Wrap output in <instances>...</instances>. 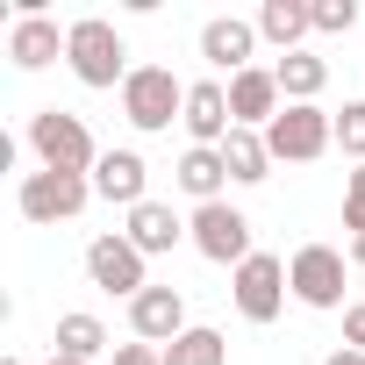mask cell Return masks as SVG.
<instances>
[{
  "label": "cell",
  "instance_id": "obj_1",
  "mask_svg": "<svg viewBox=\"0 0 365 365\" xmlns=\"http://www.w3.org/2000/svg\"><path fill=\"white\" fill-rule=\"evenodd\" d=\"M65 65H72V79L79 86H93V93H108V86H129V43H122V29L115 22H101V15H79L72 29H65Z\"/></svg>",
  "mask_w": 365,
  "mask_h": 365
},
{
  "label": "cell",
  "instance_id": "obj_2",
  "mask_svg": "<svg viewBox=\"0 0 365 365\" xmlns=\"http://www.w3.org/2000/svg\"><path fill=\"white\" fill-rule=\"evenodd\" d=\"M29 150H36L43 172H86V179H93V165H101L93 129H86L79 115H65V108H36V115H29Z\"/></svg>",
  "mask_w": 365,
  "mask_h": 365
},
{
  "label": "cell",
  "instance_id": "obj_3",
  "mask_svg": "<svg viewBox=\"0 0 365 365\" xmlns=\"http://www.w3.org/2000/svg\"><path fill=\"white\" fill-rule=\"evenodd\" d=\"M265 150H272V165H315L322 150H336V115L315 101H287L265 129Z\"/></svg>",
  "mask_w": 365,
  "mask_h": 365
},
{
  "label": "cell",
  "instance_id": "obj_4",
  "mask_svg": "<svg viewBox=\"0 0 365 365\" xmlns=\"http://www.w3.org/2000/svg\"><path fill=\"white\" fill-rule=\"evenodd\" d=\"M122 115H129V129L158 136L172 122H187V86L172 79V65H136L129 86H122Z\"/></svg>",
  "mask_w": 365,
  "mask_h": 365
},
{
  "label": "cell",
  "instance_id": "obj_5",
  "mask_svg": "<svg viewBox=\"0 0 365 365\" xmlns=\"http://www.w3.org/2000/svg\"><path fill=\"white\" fill-rule=\"evenodd\" d=\"M93 201V179L86 172H22V187H15V208L29 215V222H43V230H58V222H72L79 208Z\"/></svg>",
  "mask_w": 365,
  "mask_h": 365
},
{
  "label": "cell",
  "instance_id": "obj_6",
  "mask_svg": "<svg viewBox=\"0 0 365 365\" xmlns=\"http://www.w3.org/2000/svg\"><path fill=\"white\" fill-rule=\"evenodd\" d=\"M187 244L208 258V265H244L258 244H251V215L244 208H230V201H208V208H194V222H187Z\"/></svg>",
  "mask_w": 365,
  "mask_h": 365
},
{
  "label": "cell",
  "instance_id": "obj_7",
  "mask_svg": "<svg viewBox=\"0 0 365 365\" xmlns=\"http://www.w3.org/2000/svg\"><path fill=\"white\" fill-rule=\"evenodd\" d=\"M230 294H237V315H244V322H279V308H287V294H294L287 258L251 251V258L230 272Z\"/></svg>",
  "mask_w": 365,
  "mask_h": 365
},
{
  "label": "cell",
  "instance_id": "obj_8",
  "mask_svg": "<svg viewBox=\"0 0 365 365\" xmlns=\"http://www.w3.org/2000/svg\"><path fill=\"white\" fill-rule=\"evenodd\" d=\"M344 265H351V251H336V244H301L294 258H287V279H294V301L301 308H344Z\"/></svg>",
  "mask_w": 365,
  "mask_h": 365
},
{
  "label": "cell",
  "instance_id": "obj_9",
  "mask_svg": "<svg viewBox=\"0 0 365 365\" xmlns=\"http://www.w3.org/2000/svg\"><path fill=\"white\" fill-rule=\"evenodd\" d=\"M143 265H150V258H143V251H136L122 230L86 244V279H93L101 294H122V301H136V294L150 287V272H143Z\"/></svg>",
  "mask_w": 365,
  "mask_h": 365
},
{
  "label": "cell",
  "instance_id": "obj_10",
  "mask_svg": "<svg viewBox=\"0 0 365 365\" xmlns=\"http://www.w3.org/2000/svg\"><path fill=\"white\" fill-rule=\"evenodd\" d=\"M129 329H136V344H172V336H187L194 322H187V294L179 287H143L136 301H129Z\"/></svg>",
  "mask_w": 365,
  "mask_h": 365
},
{
  "label": "cell",
  "instance_id": "obj_11",
  "mask_svg": "<svg viewBox=\"0 0 365 365\" xmlns=\"http://www.w3.org/2000/svg\"><path fill=\"white\" fill-rule=\"evenodd\" d=\"M179 129H187L201 150H222L230 129H237V115H230V86H222V79H194V86H187V122H179Z\"/></svg>",
  "mask_w": 365,
  "mask_h": 365
},
{
  "label": "cell",
  "instance_id": "obj_12",
  "mask_svg": "<svg viewBox=\"0 0 365 365\" xmlns=\"http://www.w3.org/2000/svg\"><path fill=\"white\" fill-rule=\"evenodd\" d=\"M201 58L215 65V72H251V58H258V22H244V15H215V22H201Z\"/></svg>",
  "mask_w": 365,
  "mask_h": 365
},
{
  "label": "cell",
  "instance_id": "obj_13",
  "mask_svg": "<svg viewBox=\"0 0 365 365\" xmlns=\"http://www.w3.org/2000/svg\"><path fill=\"white\" fill-rule=\"evenodd\" d=\"M279 108H287V93H279L272 65H251V72L230 79V115H237V129H272Z\"/></svg>",
  "mask_w": 365,
  "mask_h": 365
},
{
  "label": "cell",
  "instance_id": "obj_14",
  "mask_svg": "<svg viewBox=\"0 0 365 365\" xmlns=\"http://www.w3.org/2000/svg\"><path fill=\"white\" fill-rule=\"evenodd\" d=\"M93 194L115 201V208H143V201H150V165H143L136 150H101V165H93Z\"/></svg>",
  "mask_w": 365,
  "mask_h": 365
},
{
  "label": "cell",
  "instance_id": "obj_15",
  "mask_svg": "<svg viewBox=\"0 0 365 365\" xmlns=\"http://www.w3.org/2000/svg\"><path fill=\"white\" fill-rule=\"evenodd\" d=\"M8 58H15V72H43V65L65 58V29L51 15H15L8 22Z\"/></svg>",
  "mask_w": 365,
  "mask_h": 365
},
{
  "label": "cell",
  "instance_id": "obj_16",
  "mask_svg": "<svg viewBox=\"0 0 365 365\" xmlns=\"http://www.w3.org/2000/svg\"><path fill=\"white\" fill-rule=\"evenodd\" d=\"M143 258H165L172 244H187V222L172 215V201H143V208H129V230H122Z\"/></svg>",
  "mask_w": 365,
  "mask_h": 365
},
{
  "label": "cell",
  "instance_id": "obj_17",
  "mask_svg": "<svg viewBox=\"0 0 365 365\" xmlns=\"http://www.w3.org/2000/svg\"><path fill=\"white\" fill-rule=\"evenodd\" d=\"M172 179H179V194H194V208H208V201H222V187H230V165H222V150L187 143V158L172 165Z\"/></svg>",
  "mask_w": 365,
  "mask_h": 365
},
{
  "label": "cell",
  "instance_id": "obj_18",
  "mask_svg": "<svg viewBox=\"0 0 365 365\" xmlns=\"http://www.w3.org/2000/svg\"><path fill=\"white\" fill-rule=\"evenodd\" d=\"M251 22H258V36H265V43H279V58H287V51H301V36H315V8H308V0H265Z\"/></svg>",
  "mask_w": 365,
  "mask_h": 365
},
{
  "label": "cell",
  "instance_id": "obj_19",
  "mask_svg": "<svg viewBox=\"0 0 365 365\" xmlns=\"http://www.w3.org/2000/svg\"><path fill=\"white\" fill-rule=\"evenodd\" d=\"M272 79H279L287 101H322V86H329V58H315V51H287V58H272Z\"/></svg>",
  "mask_w": 365,
  "mask_h": 365
},
{
  "label": "cell",
  "instance_id": "obj_20",
  "mask_svg": "<svg viewBox=\"0 0 365 365\" xmlns=\"http://www.w3.org/2000/svg\"><path fill=\"white\" fill-rule=\"evenodd\" d=\"M222 165L237 187H258V179H272V150H265V129H230L222 143Z\"/></svg>",
  "mask_w": 365,
  "mask_h": 365
},
{
  "label": "cell",
  "instance_id": "obj_21",
  "mask_svg": "<svg viewBox=\"0 0 365 365\" xmlns=\"http://www.w3.org/2000/svg\"><path fill=\"white\" fill-rule=\"evenodd\" d=\"M58 351H65V358H86V365H93V358L108 351V322H101V315H86V308L58 315Z\"/></svg>",
  "mask_w": 365,
  "mask_h": 365
},
{
  "label": "cell",
  "instance_id": "obj_22",
  "mask_svg": "<svg viewBox=\"0 0 365 365\" xmlns=\"http://www.w3.org/2000/svg\"><path fill=\"white\" fill-rule=\"evenodd\" d=\"M222 358H230V336L208 329V322H194L187 336H172V344H165V365H222Z\"/></svg>",
  "mask_w": 365,
  "mask_h": 365
},
{
  "label": "cell",
  "instance_id": "obj_23",
  "mask_svg": "<svg viewBox=\"0 0 365 365\" xmlns=\"http://www.w3.org/2000/svg\"><path fill=\"white\" fill-rule=\"evenodd\" d=\"M336 150L365 165V101H344L336 108Z\"/></svg>",
  "mask_w": 365,
  "mask_h": 365
},
{
  "label": "cell",
  "instance_id": "obj_24",
  "mask_svg": "<svg viewBox=\"0 0 365 365\" xmlns=\"http://www.w3.org/2000/svg\"><path fill=\"white\" fill-rule=\"evenodd\" d=\"M315 8V36H351L358 29V0H308Z\"/></svg>",
  "mask_w": 365,
  "mask_h": 365
},
{
  "label": "cell",
  "instance_id": "obj_25",
  "mask_svg": "<svg viewBox=\"0 0 365 365\" xmlns=\"http://www.w3.org/2000/svg\"><path fill=\"white\" fill-rule=\"evenodd\" d=\"M344 230H351V237H365V165L351 172V187H344Z\"/></svg>",
  "mask_w": 365,
  "mask_h": 365
},
{
  "label": "cell",
  "instance_id": "obj_26",
  "mask_svg": "<svg viewBox=\"0 0 365 365\" xmlns=\"http://www.w3.org/2000/svg\"><path fill=\"white\" fill-rule=\"evenodd\" d=\"M108 365H165V351H158V344H115Z\"/></svg>",
  "mask_w": 365,
  "mask_h": 365
},
{
  "label": "cell",
  "instance_id": "obj_27",
  "mask_svg": "<svg viewBox=\"0 0 365 365\" xmlns=\"http://www.w3.org/2000/svg\"><path fill=\"white\" fill-rule=\"evenodd\" d=\"M344 344L365 351V308H344Z\"/></svg>",
  "mask_w": 365,
  "mask_h": 365
},
{
  "label": "cell",
  "instance_id": "obj_28",
  "mask_svg": "<svg viewBox=\"0 0 365 365\" xmlns=\"http://www.w3.org/2000/svg\"><path fill=\"white\" fill-rule=\"evenodd\" d=\"M322 365H365V351H351V344H344V351H329Z\"/></svg>",
  "mask_w": 365,
  "mask_h": 365
},
{
  "label": "cell",
  "instance_id": "obj_29",
  "mask_svg": "<svg viewBox=\"0 0 365 365\" xmlns=\"http://www.w3.org/2000/svg\"><path fill=\"white\" fill-rule=\"evenodd\" d=\"M351 265H358V272H365V237H351Z\"/></svg>",
  "mask_w": 365,
  "mask_h": 365
},
{
  "label": "cell",
  "instance_id": "obj_30",
  "mask_svg": "<svg viewBox=\"0 0 365 365\" xmlns=\"http://www.w3.org/2000/svg\"><path fill=\"white\" fill-rule=\"evenodd\" d=\"M43 365H86V358H65V351H51V358H43Z\"/></svg>",
  "mask_w": 365,
  "mask_h": 365
},
{
  "label": "cell",
  "instance_id": "obj_31",
  "mask_svg": "<svg viewBox=\"0 0 365 365\" xmlns=\"http://www.w3.org/2000/svg\"><path fill=\"white\" fill-rule=\"evenodd\" d=\"M0 365H29V358H0Z\"/></svg>",
  "mask_w": 365,
  "mask_h": 365
}]
</instances>
